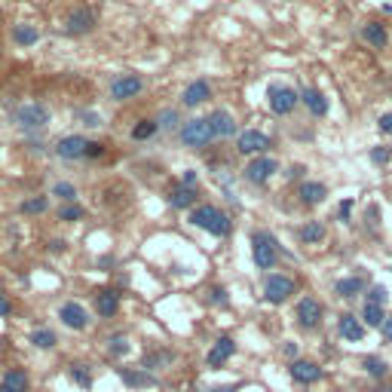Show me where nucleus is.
<instances>
[{
    "label": "nucleus",
    "instance_id": "nucleus-6",
    "mask_svg": "<svg viewBox=\"0 0 392 392\" xmlns=\"http://www.w3.org/2000/svg\"><path fill=\"white\" fill-rule=\"evenodd\" d=\"M16 123L22 126V129H44V126L49 123V111L37 102H28L16 111Z\"/></svg>",
    "mask_w": 392,
    "mask_h": 392
},
{
    "label": "nucleus",
    "instance_id": "nucleus-17",
    "mask_svg": "<svg viewBox=\"0 0 392 392\" xmlns=\"http://www.w3.org/2000/svg\"><path fill=\"white\" fill-rule=\"evenodd\" d=\"M120 380L129 389H141V386H156V377H151L144 368H120Z\"/></svg>",
    "mask_w": 392,
    "mask_h": 392
},
{
    "label": "nucleus",
    "instance_id": "nucleus-31",
    "mask_svg": "<svg viewBox=\"0 0 392 392\" xmlns=\"http://www.w3.org/2000/svg\"><path fill=\"white\" fill-rule=\"evenodd\" d=\"M362 368H365L371 377H377V380H380V377H386V374H389V365H386V362L380 359V355H368V359L362 362Z\"/></svg>",
    "mask_w": 392,
    "mask_h": 392
},
{
    "label": "nucleus",
    "instance_id": "nucleus-15",
    "mask_svg": "<svg viewBox=\"0 0 392 392\" xmlns=\"http://www.w3.org/2000/svg\"><path fill=\"white\" fill-rule=\"evenodd\" d=\"M95 310H98V316L102 319H113L117 316V310H120V295L113 288H102L95 295Z\"/></svg>",
    "mask_w": 392,
    "mask_h": 392
},
{
    "label": "nucleus",
    "instance_id": "nucleus-33",
    "mask_svg": "<svg viewBox=\"0 0 392 392\" xmlns=\"http://www.w3.org/2000/svg\"><path fill=\"white\" fill-rule=\"evenodd\" d=\"M156 129H160V123H156V120H141V123H138V126H135V129H132V138H135V141L153 138V135H156Z\"/></svg>",
    "mask_w": 392,
    "mask_h": 392
},
{
    "label": "nucleus",
    "instance_id": "nucleus-1",
    "mask_svg": "<svg viewBox=\"0 0 392 392\" xmlns=\"http://www.w3.org/2000/svg\"><path fill=\"white\" fill-rule=\"evenodd\" d=\"M190 224L199 227V230H209L212 236H227L230 233V218L224 215V212H218L215 205H199L194 209V215H190Z\"/></svg>",
    "mask_w": 392,
    "mask_h": 392
},
{
    "label": "nucleus",
    "instance_id": "nucleus-46",
    "mask_svg": "<svg viewBox=\"0 0 392 392\" xmlns=\"http://www.w3.org/2000/svg\"><path fill=\"white\" fill-rule=\"evenodd\" d=\"M102 153H104V144H95V141H89L86 156H102Z\"/></svg>",
    "mask_w": 392,
    "mask_h": 392
},
{
    "label": "nucleus",
    "instance_id": "nucleus-20",
    "mask_svg": "<svg viewBox=\"0 0 392 392\" xmlns=\"http://www.w3.org/2000/svg\"><path fill=\"white\" fill-rule=\"evenodd\" d=\"M212 129H215V138H230V135H236V123H233V117L227 111H215L209 117Z\"/></svg>",
    "mask_w": 392,
    "mask_h": 392
},
{
    "label": "nucleus",
    "instance_id": "nucleus-39",
    "mask_svg": "<svg viewBox=\"0 0 392 392\" xmlns=\"http://www.w3.org/2000/svg\"><path fill=\"white\" fill-rule=\"evenodd\" d=\"M59 218L62 221H80L83 218V209H80V205H65V209L59 212Z\"/></svg>",
    "mask_w": 392,
    "mask_h": 392
},
{
    "label": "nucleus",
    "instance_id": "nucleus-37",
    "mask_svg": "<svg viewBox=\"0 0 392 392\" xmlns=\"http://www.w3.org/2000/svg\"><path fill=\"white\" fill-rule=\"evenodd\" d=\"M389 301V291L383 288V285H374V288L368 291V304H377V306H386Z\"/></svg>",
    "mask_w": 392,
    "mask_h": 392
},
{
    "label": "nucleus",
    "instance_id": "nucleus-38",
    "mask_svg": "<svg viewBox=\"0 0 392 392\" xmlns=\"http://www.w3.org/2000/svg\"><path fill=\"white\" fill-rule=\"evenodd\" d=\"M389 160H392V151H386V147H374L371 151V162H377V166H386Z\"/></svg>",
    "mask_w": 392,
    "mask_h": 392
},
{
    "label": "nucleus",
    "instance_id": "nucleus-42",
    "mask_svg": "<svg viewBox=\"0 0 392 392\" xmlns=\"http://www.w3.org/2000/svg\"><path fill=\"white\" fill-rule=\"evenodd\" d=\"M196 181H199V175L194 172V169H187V172H184V178H181L184 187H196Z\"/></svg>",
    "mask_w": 392,
    "mask_h": 392
},
{
    "label": "nucleus",
    "instance_id": "nucleus-2",
    "mask_svg": "<svg viewBox=\"0 0 392 392\" xmlns=\"http://www.w3.org/2000/svg\"><path fill=\"white\" fill-rule=\"evenodd\" d=\"M252 254H254V263H258V270H273V267H276V258H279L276 239L270 236L267 230L252 233Z\"/></svg>",
    "mask_w": 392,
    "mask_h": 392
},
{
    "label": "nucleus",
    "instance_id": "nucleus-25",
    "mask_svg": "<svg viewBox=\"0 0 392 392\" xmlns=\"http://www.w3.org/2000/svg\"><path fill=\"white\" fill-rule=\"evenodd\" d=\"M196 203V187H175L172 194H169V205L172 209H190V205Z\"/></svg>",
    "mask_w": 392,
    "mask_h": 392
},
{
    "label": "nucleus",
    "instance_id": "nucleus-47",
    "mask_svg": "<svg viewBox=\"0 0 392 392\" xmlns=\"http://www.w3.org/2000/svg\"><path fill=\"white\" fill-rule=\"evenodd\" d=\"M380 331H383V337H386V340H392V316L386 319V322H383Z\"/></svg>",
    "mask_w": 392,
    "mask_h": 392
},
{
    "label": "nucleus",
    "instance_id": "nucleus-43",
    "mask_svg": "<svg viewBox=\"0 0 392 392\" xmlns=\"http://www.w3.org/2000/svg\"><path fill=\"white\" fill-rule=\"evenodd\" d=\"M175 123H178V113H175V111H162L160 126H175Z\"/></svg>",
    "mask_w": 392,
    "mask_h": 392
},
{
    "label": "nucleus",
    "instance_id": "nucleus-34",
    "mask_svg": "<svg viewBox=\"0 0 392 392\" xmlns=\"http://www.w3.org/2000/svg\"><path fill=\"white\" fill-rule=\"evenodd\" d=\"M49 209V199L46 196H34V199H25L22 203V212L25 215H40V212Z\"/></svg>",
    "mask_w": 392,
    "mask_h": 392
},
{
    "label": "nucleus",
    "instance_id": "nucleus-11",
    "mask_svg": "<svg viewBox=\"0 0 392 392\" xmlns=\"http://www.w3.org/2000/svg\"><path fill=\"white\" fill-rule=\"evenodd\" d=\"M59 319H62V322H65L68 328H74V331H83V328L89 325V312L83 310L80 304H74V301L62 304V310H59Z\"/></svg>",
    "mask_w": 392,
    "mask_h": 392
},
{
    "label": "nucleus",
    "instance_id": "nucleus-28",
    "mask_svg": "<svg viewBox=\"0 0 392 392\" xmlns=\"http://www.w3.org/2000/svg\"><path fill=\"white\" fill-rule=\"evenodd\" d=\"M325 239V227L319 224V221H310V224L301 227V242L306 245H312V242H322Z\"/></svg>",
    "mask_w": 392,
    "mask_h": 392
},
{
    "label": "nucleus",
    "instance_id": "nucleus-45",
    "mask_svg": "<svg viewBox=\"0 0 392 392\" xmlns=\"http://www.w3.org/2000/svg\"><path fill=\"white\" fill-rule=\"evenodd\" d=\"M0 316H3V319H6V316H12V304L6 301L3 295H0Z\"/></svg>",
    "mask_w": 392,
    "mask_h": 392
},
{
    "label": "nucleus",
    "instance_id": "nucleus-13",
    "mask_svg": "<svg viewBox=\"0 0 392 392\" xmlns=\"http://www.w3.org/2000/svg\"><path fill=\"white\" fill-rule=\"evenodd\" d=\"M267 147H270V138L263 132H258V129H248V132L239 135V153L252 156V153L267 151Z\"/></svg>",
    "mask_w": 392,
    "mask_h": 392
},
{
    "label": "nucleus",
    "instance_id": "nucleus-14",
    "mask_svg": "<svg viewBox=\"0 0 392 392\" xmlns=\"http://www.w3.org/2000/svg\"><path fill=\"white\" fill-rule=\"evenodd\" d=\"M233 353H236V344H233L230 334H224V337L215 340V346H212V353H209V359L205 362H209V368H221Z\"/></svg>",
    "mask_w": 392,
    "mask_h": 392
},
{
    "label": "nucleus",
    "instance_id": "nucleus-16",
    "mask_svg": "<svg viewBox=\"0 0 392 392\" xmlns=\"http://www.w3.org/2000/svg\"><path fill=\"white\" fill-rule=\"evenodd\" d=\"M337 328H340V337L349 340V344H359V340L365 337V325H362L359 319L353 316V312H344V316H340V322H337Z\"/></svg>",
    "mask_w": 392,
    "mask_h": 392
},
{
    "label": "nucleus",
    "instance_id": "nucleus-7",
    "mask_svg": "<svg viewBox=\"0 0 392 392\" xmlns=\"http://www.w3.org/2000/svg\"><path fill=\"white\" fill-rule=\"evenodd\" d=\"M297 322L306 331H312V328L322 325V304L316 301V297H304L301 304H297Z\"/></svg>",
    "mask_w": 392,
    "mask_h": 392
},
{
    "label": "nucleus",
    "instance_id": "nucleus-40",
    "mask_svg": "<svg viewBox=\"0 0 392 392\" xmlns=\"http://www.w3.org/2000/svg\"><path fill=\"white\" fill-rule=\"evenodd\" d=\"M209 301L227 306V304H230V297H227V288H212V291H209Z\"/></svg>",
    "mask_w": 392,
    "mask_h": 392
},
{
    "label": "nucleus",
    "instance_id": "nucleus-50",
    "mask_svg": "<svg viewBox=\"0 0 392 392\" xmlns=\"http://www.w3.org/2000/svg\"><path fill=\"white\" fill-rule=\"evenodd\" d=\"M239 386H218V389H212V392H236Z\"/></svg>",
    "mask_w": 392,
    "mask_h": 392
},
{
    "label": "nucleus",
    "instance_id": "nucleus-12",
    "mask_svg": "<svg viewBox=\"0 0 392 392\" xmlns=\"http://www.w3.org/2000/svg\"><path fill=\"white\" fill-rule=\"evenodd\" d=\"M141 89H144V80H141V77H117V80L111 83V98L113 102H123V98L138 95Z\"/></svg>",
    "mask_w": 392,
    "mask_h": 392
},
{
    "label": "nucleus",
    "instance_id": "nucleus-36",
    "mask_svg": "<svg viewBox=\"0 0 392 392\" xmlns=\"http://www.w3.org/2000/svg\"><path fill=\"white\" fill-rule=\"evenodd\" d=\"M53 196H62V199H68V203H74V199H77V187H74V184H68V181H59L53 187Z\"/></svg>",
    "mask_w": 392,
    "mask_h": 392
},
{
    "label": "nucleus",
    "instance_id": "nucleus-8",
    "mask_svg": "<svg viewBox=\"0 0 392 392\" xmlns=\"http://www.w3.org/2000/svg\"><path fill=\"white\" fill-rule=\"evenodd\" d=\"M288 374H291V380H295V383H304V386H310V383L322 380V368H319L316 362H306V359H295V362H291Z\"/></svg>",
    "mask_w": 392,
    "mask_h": 392
},
{
    "label": "nucleus",
    "instance_id": "nucleus-26",
    "mask_svg": "<svg viewBox=\"0 0 392 392\" xmlns=\"http://www.w3.org/2000/svg\"><path fill=\"white\" fill-rule=\"evenodd\" d=\"M362 34H365V40L371 46H377V49H383L389 44V37H386V28L383 25H377V22H368L365 28H362Z\"/></svg>",
    "mask_w": 392,
    "mask_h": 392
},
{
    "label": "nucleus",
    "instance_id": "nucleus-24",
    "mask_svg": "<svg viewBox=\"0 0 392 392\" xmlns=\"http://www.w3.org/2000/svg\"><path fill=\"white\" fill-rule=\"evenodd\" d=\"M301 102L310 108V113H316V117H325V113H328V98L319 89H304Z\"/></svg>",
    "mask_w": 392,
    "mask_h": 392
},
{
    "label": "nucleus",
    "instance_id": "nucleus-18",
    "mask_svg": "<svg viewBox=\"0 0 392 392\" xmlns=\"http://www.w3.org/2000/svg\"><path fill=\"white\" fill-rule=\"evenodd\" d=\"M92 25H95V16H92V10H86V6H80V10H74L68 16L71 34H86V31H92Z\"/></svg>",
    "mask_w": 392,
    "mask_h": 392
},
{
    "label": "nucleus",
    "instance_id": "nucleus-22",
    "mask_svg": "<svg viewBox=\"0 0 392 392\" xmlns=\"http://www.w3.org/2000/svg\"><path fill=\"white\" fill-rule=\"evenodd\" d=\"M365 285H368V276L359 273V276H346V279H340L337 285H334V291H337L340 297H355V295H362Z\"/></svg>",
    "mask_w": 392,
    "mask_h": 392
},
{
    "label": "nucleus",
    "instance_id": "nucleus-5",
    "mask_svg": "<svg viewBox=\"0 0 392 392\" xmlns=\"http://www.w3.org/2000/svg\"><path fill=\"white\" fill-rule=\"evenodd\" d=\"M267 98H270V111L279 113V117L291 113V111L297 108V102H301V95H297L295 89H288V86H270L267 89Z\"/></svg>",
    "mask_w": 392,
    "mask_h": 392
},
{
    "label": "nucleus",
    "instance_id": "nucleus-10",
    "mask_svg": "<svg viewBox=\"0 0 392 392\" xmlns=\"http://www.w3.org/2000/svg\"><path fill=\"white\" fill-rule=\"evenodd\" d=\"M89 151V141L80 138V135H68V138H62L59 144H55V153L62 156V160H83Z\"/></svg>",
    "mask_w": 392,
    "mask_h": 392
},
{
    "label": "nucleus",
    "instance_id": "nucleus-23",
    "mask_svg": "<svg viewBox=\"0 0 392 392\" xmlns=\"http://www.w3.org/2000/svg\"><path fill=\"white\" fill-rule=\"evenodd\" d=\"M325 196H328V187H325V184H319V181L301 184V203H304V205H319Z\"/></svg>",
    "mask_w": 392,
    "mask_h": 392
},
{
    "label": "nucleus",
    "instance_id": "nucleus-32",
    "mask_svg": "<svg viewBox=\"0 0 392 392\" xmlns=\"http://www.w3.org/2000/svg\"><path fill=\"white\" fill-rule=\"evenodd\" d=\"M12 37H16V44L31 46V44H37V40H40V34H37V28H31V25H16Z\"/></svg>",
    "mask_w": 392,
    "mask_h": 392
},
{
    "label": "nucleus",
    "instance_id": "nucleus-19",
    "mask_svg": "<svg viewBox=\"0 0 392 392\" xmlns=\"http://www.w3.org/2000/svg\"><path fill=\"white\" fill-rule=\"evenodd\" d=\"M0 392H28V374L22 368H10L0 377Z\"/></svg>",
    "mask_w": 392,
    "mask_h": 392
},
{
    "label": "nucleus",
    "instance_id": "nucleus-9",
    "mask_svg": "<svg viewBox=\"0 0 392 392\" xmlns=\"http://www.w3.org/2000/svg\"><path fill=\"white\" fill-rule=\"evenodd\" d=\"M276 169H279V162H276V160H270V156H258L254 162H248V166H245V178L252 184H267L270 178H273Z\"/></svg>",
    "mask_w": 392,
    "mask_h": 392
},
{
    "label": "nucleus",
    "instance_id": "nucleus-30",
    "mask_svg": "<svg viewBox=\"0 0 392 392\" xmlns=\"http://www.w3.org/2000/svg\"><path fill=\"white\" fill-rule=\"evenodd\" d=\"M129 337L126 334H113V337H108V353L113 355V359H123V355H129Z\"/></svg>",
    "mask_w": 392,
    "mask_h": 392
},
{
    "label": "nucleus",
    "instance_id": "nucleus-48",
    "mask_svg": "<svg viewBox=\"0 0 392 392\" xmlns=\"http://www.w3.org/2000/svg\"><path fill=\"white\" fill-rule=\"evenodd\" d=\"M83 120H86V126H102V117H98V113H86Z\"/></svg>",
    "mask_w": 392,
    "mask_h": 392
},
{
    "label": "nucleus",
    "instance_id": "nucleus-21",
    "mask_svg": "<svg viewBox=\"0 0 392 392\" xmlns=\"http://www.w3.org/2000/svg\"><path fill=\"white\" fill-rule=\"evenodd\" d=\"M212 95V89H209V83L205 80H196V83H190L187 89H184V95H181V102L187 104V108H196V104H203L205 98Z\"/></svg>",
    "mask_w": 392,
    "mask_h": 392
},
{
    "label": "nucleus",
    "instance_id": "nucleus-49",
    "mask_svg": "<svg viewBox=\"0 0 392 392\" xmlns=\"http://www.w3.org/2000/svg\"><path fill=\"white\" fill-rule=\"evenodd\" d=\"M285 355H288V359H297V344H285Z\"/></svg>",
    "mask_w": 392,
    "mask_h": 392
},
{
    "label": "nucleus",
    "instance_id": "nucleus-27",
    "mask_svg": "<svg viewBox=\"0 0 392 392\" xmlns=\"http://www.w3.org/2000/svg\"><path fill=\"white\" fill-rule=\"evenodd\" d=\"M362 319L371 325V328H383V322H386V310L383 306H377V304H365V312H362Z\"/></svg>",
    "mask_w": 392,
    "mask_h": 392
},
{
    "label": "nucleus",
    "instance_id": "nucleus-3",
    "mask_svg": "<svg viewBox=\"0 0 392 392\" xmlns=\"http://www.w3.org/2000/svg\"><path fill=\"white\" fill-rule=\"evenodd\" d=\"M215 138V129L205 117H196V120H187L181 126V144L184 147H205L209 141Z\"/></svg>",
    "mask_w": 392,
    "mask_h": 392
},
{
    "label": "nucleus",
    "instance_id": "nucleus-35",
    "mask_svg": "<svg viewBox=\"0 0 392 392\" xmlns=\"http://www.w3.org/2000/svg\"><path fill=\"white\" fill-rule=\"evenodd\" d=\"M71 380H74L77 386H83V389L92 386V374L86 371V365H71Z\"/></svg>",
    "mask_w": 392,
    "mask_h": 392
},
{
    "label": "nucleus",
    "instance_id": "nucleus-29",
    "mask_svg": "<svg viewBox=\"0 0 392 392\" xmlns=\"http://www.w3.org/2000/svg\"><path fill=\"white\" fill-rule=\"evenodd\" d=\"M31 344L37 349H53L59 344V337H55V331H49V328H37V331H31Z\"/></svg>",
    "mask_w": 392,
    "mask_h": 392
},
{
    "label": "nucleus",
    "instance_id": "nucleus-4",
    "mask_svg": "<svg viewBox=\"0 0 392 392\" xmlns=\"http://www.w3.org/2000/svg\"><path fill=\"white\" fill-rule=\"evenodd\" d=\"M295 279L291 276H282V273H270L267 282H263V301L267 304H285L291 295H295Z\"/></svg>",
    "mask_w": 392,
    "mask_h": 392
},
{
    "label": "nucleus",
    "instance_id": "nucleus-44",
    "mask_svg": "<svg viewBox=\"0 0 392 392\" xmlns=\"http://www.w3.org/2000/svg\"><path fill=\"white\" fill-rule=\"evenodd\" d=\"M349 215H353V199H344L340 203V221H349Z\"/></svg>",
    "mask_w": 392,
    "mask_h": 392
},
{
    "label": "nucleus",
    "instance_id": "nucleus-41",
    "mask_svg": "<svg viewBox=\"0 0 392 392\" xmlns=\"http://www.w3.org/2000/svg\"><path fill=\"white\" fill-rule=\"evenodd\" d=\"M377 126H380V132H386L392 135V113H383L380 120H377Z\"/></svg>",
    "mask_w": 392,
    "mask_h": 392
}]
</instances>
